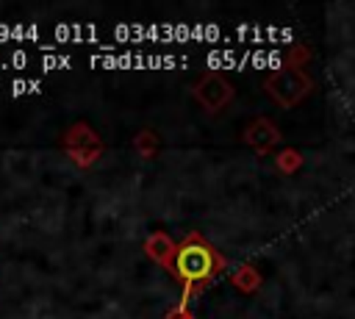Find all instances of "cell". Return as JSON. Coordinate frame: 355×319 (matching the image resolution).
I'll return each instance as SVG.
<instances>
[{"label": "cell", "mask_w": 355, "mask_h": 319, "mask_svg": "<svg viewBox=\"0 0 355 319\" xmlns=\"http://www.w3.org/2000/svg\"><path fill=\"white\" fill-rule=\"evenodd\" d=\"M216 264H219V258L214 255V250H211L202 239L191 236V239H186V241L180 244V250H178L175 272L191 286V283H197V280H205V277L216 269Z\"/></svg>", "instance_id": "1"}, {"label": "cell", "mask_w": 355, "mask_h": 319, "mask_svg": "<svg viewBox=\"0 0 355 319\" xmlns=\"http://www.w3.org/2000/svg\"><path fill=\"white\" fill-rule=\"evenodd\" d=\"M67 147H69V153H72V158L78 164H92L100 155V139L86 125H75L67 133Z\"/></svg>", "instance_id": "2"}, {"label": "cell", "mask_w": 355, "mask_h": 319, "mask_svg": "<svg viewBox=\"0 0 355 319\" xmlns=\"http://www.w3.org/2000/svg\"><path fill=\"white\" fill-rule=\"evenodd\" d=\"M197 97H200L202 105H208L211 111H216V108L230 97V86H227L222 78L211 75V78H205V80L197 83Z\"/></svg>", "instance_id": "3"}, {"label": "cell", "mask_w": 355, "mask_h": 319, "mask_svg": "<svg viewBox=\"0 0 355 319\" xmlns=\"http://www.w3.org/2000/svg\"><path fill=\"white\" fill-rule=\"evenodd\" d=\"M53 36L58 42L67 39V42H94V44L100 39L97 25H80V22H58V25H53Z\"/></svg>", "instance_id": "4"}, {"label": "cell", "mask_w": 355, "mask_h": 319, "mask_svg": "<svg viewBox=\"0 0 355 319\" xmlns=\"http://www.w3.org/2000/svg\"><path fill=\"white\" fill-rule=\"evenodd\" d=\"M147 252L155 258V261H169V255L175 252V244L169 241V236H164V233H155V236H150L147 239Z\"/></svg>", "instance_id": "5"}, {"label": "cell", "mask_w": 355, "mask_h": 319, "mask_svg": "<svg viewBox=\"0 0 355 319\" xmlns=\"http://www.w3.org/2000/svg\"><path fill=\"white\" fill-rule=\"evenodd\" d=\"M69 64H72L69 55H58V53H44V55H42V67H44V69H61V67L69 69Z\"/></svg>", "instance_id": "6"}, {"label": "cell", "mask_w": 355, "mask_h": 319, "mask_svg": "<svg viewBox=\"0 0 355 319\" xmlns=\"http://www.w3.org/2000/svg\"><path fill=\"white\" fill-rule=\"evenodd\" d=\"M31 64V58H28V53L25 50H11L8 53V58L3 61V67H14V69H25Z\"/></svg>", "instance_id": "7"}, {"label": "cell", "mask_w": 355, "mask_h": 319, "mask_svg": "<svg viewBox=\"0 0 355 319\" xmlns=\"http://www.w3.org/2000/svg\"><path fill=\"white\" fill-rule=\"evenodd\" d=\"M39 89H42L39 80H25V78L11 80V94H25V92H39Z\"/></svg>", "instance_id": "8"}, {"label": "cell", "mask_w": 355, "mask_h": 319, "mask_svg": "<svg viewBox=\"0 0 355 319\" xmlns=\"http://www.w3.org/2000/svg\"><path fill=\"white\" fill-rule=\"evenodd\" d=\"M136 147L141 150V155H153L155 153V136L150 130H144L139 139H136Z\"/></svg>", "instance_id": "9"}]
</instances>
